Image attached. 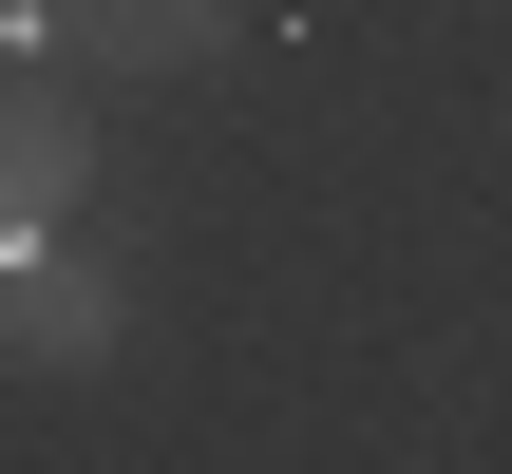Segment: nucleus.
Listing matches in <instances>:
<instances>
[{"label": "nucleus", "instance_id": "f257e3e1", "mask_svg": "<svg viewBox=\"0 0 512 474\" xmlns=\"http://www.w3.org/2000/svg\"><path fill=\"white\" fill-rule=\"evenodd\" d=\"M247 0H19V57L38 38H95V57H133V76H171V57H209Z\"/></svg>", "mask_w": 512, "mask_h": 474}, {"label": "nucleus", "instance_id": "f03ea898", "mask_svg": "<svg viewBox=\"0 0 512 474\" xmlns=\"http://www.w3.org/2000/svg\"><path fill=\"white\" fill-rule=\"evenodd\" d=\"M76 171H95V152H76V114H57V95H19V114H0V209H19V247L76 209Z\"/></svg>", "mask_w": 512, "mask_h": 474}, {"label": "nucleus", "instance_id": "7ed1b4c3", "mask_svg": "<svg viewBox=\"0 0 512 474\" xmlns=\"http://www.w3.org/2000/svg\"><path fill=\"white\" fill-rule=\"evenodd\" d=\"M95 342H114V304H95L76 266H38V247H19V361H95Z\"/></svg>", "mask_w": 512, "mask_h": 474}]
</instances>
